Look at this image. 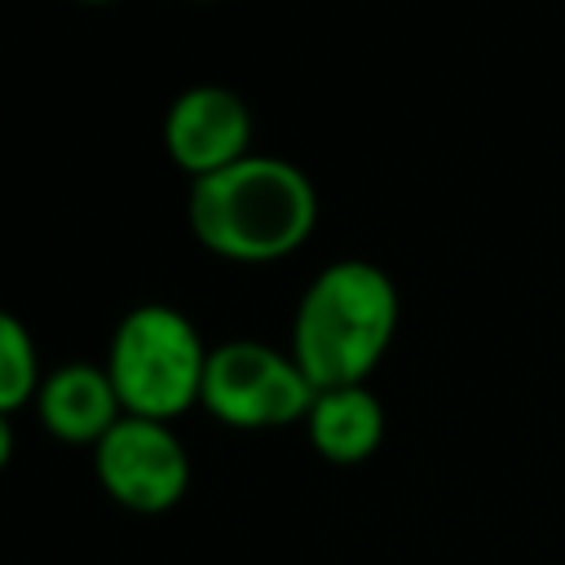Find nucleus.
Returning <instances> with one entry per match:
<instances>
[{"instance_id":"1","label":"nucleus","mask_w":565,"mask_h":565,"mask_svg":"<svg viewBox=\"0 0 565 565\" xmlns=\"http://www.w3.org/2000/svg\"><path fill=\"white\" fill-rule=\"evenodd\" d=\"M318 225L313 181L274 154H247L190 185V230L225 260H282Z\"/></svg>"},{"instance_id":"2","label":"nucleus","mask_w":565,"mask_h":565,"mask_svg":"<svg viewBox=\"0 0 565 565\" xmlns=\"http://www.w3.org/2000/svg\"><path fill=\"white\" fill-rule=\"evenodd\" d=\"M397 331V287L371 260L327 265L300 296L291 358L313 388L366 384Z\"/></svg>"},{"instance_id":"3","label":"nucleus","mask_w":565,"mask_h":565,"mask_svg":"<svg viewBox=\"0 0 565 565\" xmlns=\"http://www.w3.org/2000/svg\"><path fill=\"white\" fill-rule=\"evenodd\" d=\"M207 353L194 322L172 305H137L110 335L106 375L119 393L124 415L177 419L203 393Z\"/></svg>"},{"instance_id":"4","label":"nucleus","mask_w":565,"mask_h":565,"mask_svg":"<svg viewBox=\"0 0 565 565\" xmlns=\"http://www.w3.org/2000/svg\"><path fill=\"white\" fill-rule=\"evenodd\" d=\"M318 388L296 366L260 340H225L207 353L199 402L230 428H278L309 415Z\"/></svg>"},{"instance_id":"5","label":"nucleus","mask_w":565,"mask_h":565,"mask_svg":"<svg viewBox=\"0 0 565 565\" xmlns=\"http://www.w3.org/2000/svg\"><path fill=\"white\" fill-rule=\"evenodd\" d=\"M102 490L128 512H168L190 486V455L163 419L119 415V424L93 446Z\"/></svg>"},{"instance_id":"6","label":"nucleus","mask_w":565,"mask_h":565,"mask_svg":"<svg viewBox=\"0 0 565 565\" xmlns=\"http://www.w3.org/2000/svg\"><path fill=\"white\" fill-rule=\"evenodd\" d=\"M247 146L252 106L225 84H194L163 115V150L194 181L247 159Z\"/></svg>"},{"instance_id":"7","label":"nucleus","mask_w":565,"mask_h":565,"mask_svg":"<svg viewBox=\"0 0 565 565\" xmlns=\"http://www.w3.org/2000/svg\"><path fill=\"white\" fill-rule=\"evenodd\" d=\"M35 411H40V424L71 446H97L124 415L106 366H93V362H66L49 371L40 380Z\"/></svg>"},{"instance_id":"8","label":"nucleus","mask_w":565,"mask_h":565,"mask_svg":"<svg viewBox=\"0 0 565 565\" xmlns=\"http://www.w3.org/2000/svg\"><path fill=\"white\" fill-rule=\"evenodd\" d=\"M305 428L327 463H362L384 441V406L366 384L318 388Z\"/></svg>"},{"instance_id":"9","label":"nucleus","mask_w":565,"mask_h":565,"mask_svg":"<svg viewBox=\"0 0 565 565\" xmlns=\"http://www.w3.org/2000/svg\"><path fill=\"white\" fill-rule=\"evenodd\" d=\"M40 358H35V340L31 331L0 309V411L13 415L18 406H26L40 393Z\"/></svg>"},{"instance_id":"10","label":"nucleus","mask_w":565,"mask_h":565,"mask_svg":"<svg viewBox=\"0 0 565 565\" xmlns=\"http://www.w3.org/2000/svg\"><path fill=\"white\" fill-rule=\"evenodd\" d=\"M9 459H13V428H9V415L0 411V472L9 468Z\"/></svg>"},{"instance_id":"11","label":"nucleus","mask_w":565,"mask_h":565,"mask_svg":"<svg viewBox=\"0 0 565 565\" xmlns=\"http://www.w3.org/2000/svg\"><path fill=\"white\" fill-rule=\"evenodd\" d=\"M79 4H110V0H79Z\"/></svg>"}]
</instances>
